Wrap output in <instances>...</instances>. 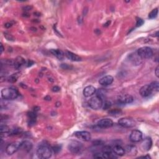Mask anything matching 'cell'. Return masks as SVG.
I'll list each match as a JSON object with an SVG mask.
<instances>
[{"instance_id":"cell-6","label":"cell","mask_w":159,"mask_h":159,"mask_svg":"<svg viewBox=\"0 0 159 159\" xmlns=\"http://www.w3.org/2000/svg\"><path fill=\"white\" fill-rule=\"evenodd\" d=\"M118 124L123 127L131 128L136 125L135 121L130 118H123L118 121Z\"/></svg>"},{"instance_id":"cell-14","label":"cell","mask_w":159,"mask_h":159,"mask_svg":"<svg viewBox=\"0 0 159 159\" xmlns=\"http://www.w3.org/2000/svg\"><path fill=\"white\" fill-rule=\"evenodd\" d=\"M32 147H33V145L32 144V142H31L29 140H24L21 142L19 149H21L26 152H29L32 150Z\"/></svg>"},{"instance_id":"cell-20","label":"cell","mask_w":159,"mask_h":159,"mask_svg":"<svg viewBox=\"0 0 159 159\" xmlns=\"http://www.w3.org/2000/svg\"><path fill=\"white\" fill-rule=\"evenodd\" d=\"M51 53L54 56H56L58 59L59 60H63L65 56V53L63 52L60 49H51L50 51Z\"/></svg>"},{"instance_id":"cell-8","label":"cell","mask_w":159,"mask_h":159,"mask_svg":"<svg viewBox=\"0 0 159 159\" xmlns=\"http://www.w3.org/2000/svg\"><path fill=\"white\" fill-rule=\"evenodd\" d=\"M129 139L132 142H139L142 139V133L139 130H134L131 132Z\"/></svg>"},{"instance_id":"cell-21","label":"cell","mask_w":159,"mask_h":159,"mask_svg":"<svg viewBox=\"0 0 159 159\" xmlns=\"http://www.w3.org/2000/svg\"><path fill=\"white\" fill-rule=\"evenodd\" d=\"M125 152L129 155V156H136L137 152V148L134 145H128L125 150Z\"/></svg>"},{"instance_id":"cell-17","label":"cell","mask_w":159,"mask_h":159,"mask_svg":"<svg viewBox=\"0 0 159 159\" xmlns=\"http://www.w3.org/2000/svg\"><path fill=\"white\" fill-rule=\"evenodd\" d=\"M83 93L85 97H89L96 93V88L93 86H87L83 90Z\"/></svg>"},{"instance_id":"cell-27","label":"cell","mask_w":159,"mask_h":159,"mask_svg":"<svg viewBox=\"0 0 159 159\" xmlns=\"http://www.w3.org/2000/svg\"><path fill=\"white\" fill-rule=\"evenodd\" d=\"M109 113L111 115L114 116V115H119L120 113H121V111L118 109H115V110H112L110 111H109Z\"/></svg>"},{"instance_id":"cell-37","label":"cell","mask_w":159,"mask_h":159,"mask_svg":"<svg viewBox=\"0 0 159 159\" xmlns=\"http://www.w3.org/2000/svg\"><path fill=\"white\" fill-rule=\"evenodd\" d=\"M33 64H34V62H32V61H31V60H29V61H28V63H27V66H31Z\"/></svg>"},{"instance_id":"cell-13","label":"cell","mask_w":159,"mask_h":159,"mask_svg":"<svg viewBox=\"0 0 159 159\" xmlns=\"http://www.w3.org/2000/svg\"><path fill=\"white\" fill-rule=\"evenodd\" d=\"M129 59L132 64L135 65H139L142 62V58L139 56L137 53H133L129 56Z\"/></svg>"},{"instance_id":"cell-1","label":"cell","mask_w":159,"mask_h":159,"mask_svg":"<svg viewBox=\"0 0 159 159\" xmlns=\"http://www.w3.org/2000/svg\"><path fill=\"white\" fill-rule=\"evenodd\" d=\"M36 154L39 158L47 159L52 156V149L47 144H40L37 149Z\"/></svg>"},{"instance_id":"cell-10","label":"cell","mask_w":159,"mask_h":159,"mask_svg":"<svg viewBox=\"0 0 159 159\" xmlns=\"http://www.w3.org/2000/svg\"><path fill=\"white\" fill-rule=\"evenodd\" d=\"M97 124L100 128H109L113 125V121L109 118H104L99 120Z\"/></svg>"},{"instance_id":"cell-24","label":"cell","mask_w":159,"mask_h":159,"mask_svg":"<svg viewBox=\"0 0 159 159\" xmlns=\"http://www.w3.org/2000/svg\"><path fill=\"white\" fill-rule=\"evenodd\" d=\"M20 75V73H16L12 74L9 78V82L11 83H14L17 81L18 78Z\"/></svg>"},{"instance_id":"cell-39","label":"cell","mask_w":159,"mask_h":159,"mask_svg":"<svg viewBox=\"0 0 159 159\" xmlns=\"http://www.w3.org/2000/svg\"><path fill=\"white\" fill-rule=\"evenodd\" d=\"M4 51V47H3V46L2 44H1V53H2Z\"/></svg>"},{"instance_id":"cell-11","label":"cell","mask_w":159,"mask_h":159,"mask_svg":"<svg viewBox=\"0 0 159 159\" xmlns=\"http://www.w3.org/2000/svg\"><path fill=\"white\" fill-rule=\"evenodd\" d=\"M139 93H140V95H141V97L145 98V97H149V96L153 93V91L152 89L150 88L149 85H147L141 87V88L140 89V91H139Z\"/></svg>"},{"instance_id":"cell-33","label":"cell","mask_w":159,"mask_h":159,"mask_svg":"<svg viewBox=\"0 0 159 159\" xmlns=\"http://www.w3.org/2000/svg\"><path fill=\"white\" fill-rule=\"evenodd\" d=\"M52 90L53 92H58V91H59L60 90V88L58 86H53L52 88Z\"/></svg>"},{"instance_id":"cell-15","label":"cell","mask_w":159,"mask_h":159,"mask_svg":"<svg viewBox=\"0 0 159 159\" xmlns=\"http://www.w3.org/2000/svg\"><path fill=\"white\" fill-rule=\"evenodd\" d=\"M114 78L111 75H107V76L101 78L99 80V83L103 86H108L112 84L113 82Z\"/></svg>"},{"instance_id":"cell-30","label":"cell","mask_w":159,"mask_h":159,"mask_svg":"<svg viewBox=\"0 0 159 159\" xmlns=\"http://www.w3.org/2000/svg\"><path fill=\"white\" fill-rule=\"evenodd\" d=\"M61 149V147L59 145H55L54 147H53L52 148V150L55 152V153H58V152H60Z\"/></svg>"},{"instance_id":"cell-23","label":"cell","mask_w":159,"mask_h":159,"mask_svg":"<svg viewBox=\"0 0 159 159\" xmlns=\"http://www.w3.org/2000/svg\"><path fill=\"white\" fill-rule=\"evenodd\" d=\"M150 88L152 89V91L154 92H158L159 90V83L158 82H154L150 83L149 85Z\"/></svg>"},{"instance_id":"cell-3","label":"cell","mask_w":159,"mask_h":159,"mask_svg":"<svg viewBox=\"0 0 159 159\" xmlns=\"http://www.w3.org/2000/svg\"><path fill=\"white\" fill-rule=\"evenodd\" d=\"M83 144L77 140H72L69 142L68 149L70 152L73 154H78L80 153L83 150Z\"/></svg>"},{"instance_id":"cell-18","label":"cell","mask_w":159,"mask_h":159,"mask_svg":"<svg viewBox=\"0 0 159 159\" xmlns=\"http://www.w3.org/2000/svg\"><path fill=\"white\" fill-rule=\"evenodd\" d=\"M65 56L72 61L80 62L82 60V58L80 57L77 55V54L69 51H66L65 53Z\"/></svg>"},{"instance_id":"cell-26","label":"cell","mask_w":159,"mask_h":159,"mask_svg":"<svg viewBox=\"0 0 159 159\" xmlns=\"http://www.w3.org/2000/svg\"><path fill=\"white\" fill-rule=\"evenodd\" d=\"M1 134L3 135V134H8V133H10V129L9 128V127H8L7 125H1Z\"/></svg>"},{"instance_id":"cell-4","label":"cell","mask_w":159,"mask_h":159,"mask_svg":"<svg viewBox=\"0 0 159 159\" xmlns=\"http://www.w3.org/2000/svg\"><path fill=\"white\" fill-rule=\"evenodd\" d=\"M137 53L142 59L150 58L154 55L152 49L149 47H142L139 49L137 50Z\"/></svg>"},{"instance_id":"cell-35","label":"cell","mask_w":159,"mask_h":159,"mask_svg":"<svg viewBox=\"0 0 159 159\" xmlns=\"http://www.w3.org/2000/svg\"><path fill=\"white\" fill-rule=\"evenodd\" d=\"M155 74H156V77L157 78H158V77H159V67H158V66H157L156 70H155Z\"/></svg>"},{"instance_id":"cell-34","label":"cell","mask_w":159,"mask_h":159,"mask_svg":"<svg viewBox=\"0 0 159 159\" xmlns=\"http://www.w3.org/2000/svg\"><path fill=\"white\" fill-rule=\"evenodd\" d=\"M61 67H62L63 69H65V70L70 69V66L69 65H67V64H62V65H61Z\"/></svg>"},{"instance_id":"cell-19","label":"cell","mask_w":159,"mask_h":159,"mask_svg":"<svg viewBox=\"0 0 159 159\" xmlns=\"http://www.w3.org/2000/svg\"><path fill=\"white\" fill-rule=\"evenodd\" d=\"M112 149V152H113V153L115 154V155H116V156H123L125 153V149L120 145H116L114 146L113 148Z\"/></svg>"},{"instance_id":"cell-22","label":"cell","mask_w":159,"mask_h":159,"mask_svg":"<svg viewBox=\"0 0 159 159\" xmlns=\"http://www.w3.org/2000/svg\"><path fill=\"white\" fill-rule=\"evenodd\" d=\"M25 64H26V61H25L24 58L19 57L15 60L14 66L16 69H19L20 67H21V66H23Z\"/></svg>"},{"instance_id":"cell-29","label":"cell","mask_w":159,"mask_h":159,"mask_svg":"<svg viewBox=\"0 0 159 159\" xmlns=\"http://www.w3.org/2000/svg\"><path fill=\"white\" fill-rule=\"evenodd\" d=\"M144 21L142 19H140V18L137 19V22H136V26L140 27V26H142V25L144 24Z\"/></svg>"},{"instance_id":"cell-5","label":"cell","mask_w":159,"mask_h":159,"mask_svg":"<svg viewBox=\"0 0 159 159\" xmlns=\"http://www.w3.org/2000/svg\"><path fill=\"white\" fill-rule=\"evenodd\" d=\"M88 104L90 107L94 110H99L103 106V99L98 96H96L90 99Z\"/></svg>"},{"instance_id":"cell-2","label":"cell","mask_w":159,"mask_h":159,"mask_svg":"<svg viewBox=\"0 0 159 159\" xmlns=\"http://www.w3.org/2000/svg\"><path fill=\"white\" fill-rule=\"evenodd\" d=\"M19 93L12 88H5L1 90V97L3 99L6 100H13L18 97Z\"/></svg>"},{"instance_id":"cell-12","label":"cell","mask_w":159,"mask_h":159,"mask_svg":"<svg viewBox=\"0 0 159 159\" xmlns=\"http://www.w3.org/2000/svg\"><path fill=\"white\" fill-rule=\"evenodd\" d=\"M134 101V98L130 95H122L119 97L118 101L122 104L131 103Z\"/></svg>"},{"instance_id":"cell-32","label":"cell","mask_w":159,"mask_h":159,"mask_svg":"<svg viewBox=\"0 0 159 159\" xmlns=\"http://www.w3.org/2000/svg\"><path fill=\"white\" fill-rule=\"evenodd\" d=\"M110 106H111V103L110 102L107 101L104 103V106L103 107V109L104 110H107V109H108Z\"/></svg>"},{"instance_id":"cell-9","label":"cell","mask_w":159,"mask_h":159,"mask_svg":"<svg viewBox=\"0 0 159 159\" xmlns=\"http://www.w3.org/2000/svg\"><path fill=\"white\" fill-rule=\"evenodd\" d=\"M78 139L83 140L84 141H90L91 140V134L88 131H78L75 134Z\"/></svg>"},{"instance_id":"cell-25","label":"cell","mask_w":159,"mask_h":159,"mask_svg":"<svg viewBox=\"0 0 159 159\" xmlns=\"http://www.w3.org/2000/svg\"><path fill=\"white\" fill-rule=\"evenodd\" d=\"M158 14V8L154 9L149 14V19H154L157 17Z\"/></svg>"},{"instance_id":"cell-36","label":"cell","mask_w":159,"mask_h":159,"mask_svg":"<svg viewBox=\"0 0 159 159\" xmlns=\"http://www.w3.org/2000/svg\"><path fill=\"white\" fill-rule=\"evenodd\" d=\"M6 28H10L12 26V24L10 23H7L5 24V26Z\"/></svg>"},{"instance_id":"cell-38","label":"cell","mask_w":159,"mask_h":159,"mask_svg":"<svg viewBox=\"0 0 159 159\" xmlns=\"http://www.w3.org/2000/svg\"><path fill=\"white\" fill-rule=\"evenodd\" d=\"M140 158H150V157L149 156V155H147V156H142V157H140Z\"/></svg>"},{"instance_id":"cell-31","label":"cell","mask_w":159,"mask_h":159,"mask_svg":"<svg viewBox=\"0 0 159 159\" xmlns=\"http://www.w3.org/2000/svg\"><path fill=\"white\" fill-rule=\"evenodd\" d=\"M32 9V6H26L23 7V10L25 11V12H27V11H31Z\"/></svg>"},{"instance_id":"cell-7","label":"cell","mask_w":159,"mask_h":159,"mask_svg":"<svg viewBox=\"0 0 159 159\" xmlns=\"http://www.w3.org/2000/svg\"><path fill=\"white\" fill-rule=\"evenodd\" d=\"M21 142H13L8 144L6 147V152L8 155L11 156V155L14 154L20 149Z\"/></svg>"},{"instance_id":"cell-28","label":"cell","mask_w":159,"mask_h":159,"mask_svg":"<svg viewBox=\"0 0 159 159\" xmlns=\"http://www.w3.org/2000/svg\"><path fill=\"white\" fill-rule=\"evenodd\" d=\"M105 90H103V89H100V90H98V97H100V98H101V99H102V98L103 97H104V95H105Z\"/></svg>"},{"instance_id":"cell-16","label":"cell","mask_w":159,"mask_h":159,"mask_svg":"<svg viewBox=\"0 0 159 159\" xmlns=\"http://www.w3.org/2000/svg\"><path fill=\"white\" fill-rule=\"evenodd\" d=\"M152 145V141L151 138L147 137L144 139V140L142 142L141 147L144 151H148L151 148Z\"/></svg>"}]
</instances>
